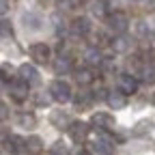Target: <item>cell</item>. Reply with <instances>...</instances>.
<instances>
[{
	"label": "cell",
	"mask_w": 155,
	"mask_h": 155,
	"mask_svg": "<svg viewBox=\"0 0 155 155\" xmlns=\"http://www.w3.org/2000/svg\"><path fill=\"white\" fill-rule=\"evenodd\" d=\"M50 95H52V99L58 101V104H67L71 99V86L69 82L65 80H54L50 84Z\"/></svg>",
	"instance_id": "obj_1"
},
{
	"label": "cell",
	"mask_w": 155,
	"mask_h": 155,
	"mask_svg": "<svg viewBox=\"0 0 155 155\" xmlns=\"http://www.w3.org/2000/svg\"><path fill=\"white\" fill-rule=\"evenodd\" d=\"M108 26H110V30H112V32L123 35V32L127 30V26H129V19H127V15H125V13L114 11V13L108 17Z\"/></svg>",
	"instance_id": "obj_2"
},
{
	"label": "cell",
	"mask_w": 155,
	"mask_h": 155,
	"mask_svg": "<svg viewBox=\"0 0 155 155\" xmlns=\"http://www.w3.org/2000/svg\"><path fill=\"white\" fill-rule=\"evenodd\" d=\"M9 95H11V99L17 101V104L26 101V99H28V82L19 78L17 82H13V84L9 86Z\"/></svg>",
	"instance_id": "obj_3"
},
{
	"label": "cell",
	"mask_w": 155,
	"mask_h": 155,
	"mask_svg": "<svg viewBox=\"0 0 155 155\" xmlns=\"http://www.w3.org/2000/svg\"><path fill=\"white\" fill-rule=\"evenodd\" d=\"M88 123H82V121H75V123H71V127H69V136H71V140L75 142V144H82L84 140H86V136H88Z\"/></svg>",
	"instance_id": "obj_4"
},
{
	"label": "cell",
	"mask_w": 155,
	"mask_h": 155,
	"mask_svg": "<svg viewBox=\"0 0 155 155\" xmlns=\"http://www.w3.org/2000/svg\"><path fill=\"white\" fill-rule=\"evenodd\" d=\"M91 123H93L95 127L104 129V131H110V129L116 127L114 116H110V114H106V112H95V114H93V119H91Z\"/></svg>",
	"instance_id": "obj_5"
},
{
	"label": "cell",
	"mask_w": 155,
	"mask_h": 155,
	"mask_svg": "<svg viewBox=\"0 0 155 155\" xmlns=\"http://www.w3.org/2000/svg\"><path fill=\"white\" fill-rule=\"evenodd\" d=\"M116 84H119V91H123L125 95H134L136 91H138V82H136V78L131 73H121L119 80H116Z\"/></svg>",
	"instance_id": "obj_6"
},
{
	"label": "cell",
	"mask_w": 155,
	"mask_h": 155,
	"mask_svg": "<svg viewBox=\"0 0 155 155\" xmlns=\"http://www.w3.org/2000/svg\"><path fill=\"white\" fill-rule=\"evenodd\" d=\"M30 58H32L35 63H39V65H45L48 58H50V48H48L45 43H35V45H30Z\"/></svg>",
	"instance_id": "obj_7"
},
{
	"label": "cell",
	"mask_w": 155,
	"mask_h": 155,
	"mask_svg": "<svg viewBox=\"0 0 155 155\" xmlns=\"http://www.w3.org/2000/svg\"><path fill=\"white\" fill-rule=\"evenodd\" d=\"M106 101H108V106L112 108V110H123L125 106H127V95L123 93V91H112L108 97H106Z\"/></svg>",
	"instance_id": "obj_8"
},
{
	"label": "cell",
	"mask_w": 155,
	"mask_h": 155,
	"mask_svg": "<svg viewBox=\"0 0 155 155\" xmlns=\"http://www.w3.org/2000/svg\"><path fill=\"white\" fill-rule=\"evenodd\" d=\"M93 149L99 153V155H112V151H114V142H112L110 138H106V136H101V138H97V140H95Z\"/></svg>",
	"instance_id": "obj_9"
},
{
	"label": "cell",
	"mask_w": 155,
	"mask_h": 155,
	"mask_svg": "<svg viewBox=\"0 0 155 155\" xmlns=\"http://www.w3.org/2000/svg\"><path fill=\"white\" fill-rule=\"evenodd\" d=\"M19 78H22V80H26L28 84H37V82H39L37 69H35L32 65H28V63H24L22 67H19Z\"/></svg>",
	"instance_id": "obj_10"
},
{
	"label": "cell",
	"mask_w": 155,
	"mask_h": 155,
	"mask_svg": "<svg viewBox=\"0 0 155 155\" xmlns=\"http://www.w3.org/2000/svg\"><path fill=\"white\" fill-rule=\"evenodd\" d=\"M50 123L56 127V129H63V127H67V125H71V121H69V116L63 112V110H54L52 114H50Z\"/></svg>",
	"instance_id": "obj_11"
},
{
	"label": "cell",
	"mask_w": 155,
	"mask_h": 155,
	"mask_svg": "<svg viewBox=\"0 0 155 155\" xmlns=\"http://www.w3.org/2000/svg\"><path fill=\"white\" fill-rule=\"evenodd\" d=\"M71 32L73 35H88L91 32V22H88V19L86 17H75L73 19V24H71Z\"/></svg>",
	"instance_id": "obj_12"
},
{
	"label": "cell",
	"mask_w": 155,
	"mask_h": 155,
	"mask_svg": "<svg viewBox=\"0 0 155 155\" xmlns=\"http://www.w3.org/2000/svg\"><path fill=\"white\" fill-rule=\"evenodd\" d=\"M138 73H140V80L142 82H147V84H153L155 82V67L153 65H142L138 69Z\"/></svg>",
	"instance_id": "obj_13"
},
{
	"label": "cell",
	"mask_w": 155,
	"mask_h": 155,
	"mask_svg": "<svg viewBox=\"0 0 155 155\" xmlns=\"http://www.w3.org/2000/svg\"><path fill=\"white\" fill-rule=\"evenodd\" d=\"M84 58H86V65H101V61H104V56H101V52L97 50V48H91V50H86V54H84Z\"/></svg>",
	"instance_id": "obj_14"
},
{
	"label": "cell",
	"mask_w": 155,
	"mask_h": 155,
	"mask_svg": "<svg viewBox=\"0 0 155 155\" xmlns=\"http://www.w3.org/2000/svg\"><path fill=\"white\" fill-rule=\"evenodd\" d=\"M17 125H19V127H24V129H32V127L37 125L35 114H28V112L19 114V116H17Z\"/></svg>",
	"instance_id": "obj_15"
},
{
	"label": "cell",
	"mask_w": 155,
	"mask_h": 155,
	"mask_svg": "<svg viewBox=\"0 0 155 155\" xmlns=\"http://www.w3.org/2000/svg\"><path fill=\"white\" fill-rule=\"evenodd\" d=\"M26 151H28V153H32V155L41 153V151H43V142H41V138H37V136L28 138V140H26Z\"/></svg>",
	"instance_id": "obj_16"
},
{
	"label": "cell",
	"mask_w": 155,
	"mask_h": 155,
	"mask_svg": "<svg viewBox=\"0 0 155 155\" xmlns=\"http://www.w3.org/2000/svg\"><path fill=\"white\" fill-rule=\"evenodd\" d=\"M112 48H114V52H119V54H125V52L131 48V39H127V37H119V39H114Z\"/></svg>",
	"instance_id": "obj_17"
},
{
	"label": "cell",
	"mask_w": 155,
	"mask_h": 155,
	"mask_svg": "<svg viewBox=\"0 0 155 155\" xmlns=\"http://www.w3.org/2000/svg\"><path fill=\"white\" fill-rule=\"evenodd\" d=\"M54 69H56V73H67L71 69V61L67 56H58L56 63H54Z\"/></svg>",
	"instance_id": "obj_18"
},
{
	"label": "cell",
	"mask_w": 155,
	"mask_h": 155,
	"mask_svg": "<svg viewBox=\"0 0 155 155\" xmlns=\"http://www.w3.org/2000/svg\"><path fill=\"white\" fill-rule=\"evenodd\" d=\"M24 22H26V28H30V30H39V28H41V17H37L35 13H26Z\"/></svg>",
	"instance_id": "obj_19"
},
{
	"label": "cell",
	"mask_w": 155,
	"mask_h": 155,
	"mask_svg": "<svg viewBox=\"0 0 155 155\" xmlns=\"http://www.w3.org/2000/svg\"><path fill=\"white\" fill-rule=\"evenodd\" d=\"M75 80H78V84L86 86V84H91V82L95 80V75H93V71H88V69H82V71H78Z\"/></svg>",
	"instance_id": "obj_20"
},
{
	"label": "cell",
	"mask_w": 155,
	"mask_h": 155,
	"mask_svg": "<svg viewBox=\"0 0 155 155\" xmlns=\"http://www.w3.org/2000/svg\"><path fill=\"white\" fill-rule=\"evenodd\" d=\"M91 13L97 15V17H104V15H106V2H101V0L91 2Z\"/></svg>",
	"instance_id": "obj_21"
},
{
	"label": "cell",
	"mask_w": 155,
	"mask_h": 155,
	"mask_svg": "<svg viewBox=\"0 0 155 155\" xmlns=\"http://www.w3.org/2000/svg\"><path fill=\"white\" fill-rule=\"evenodd\" d=\"M50 155H69V149L65 142H54V147L50 149Z\"/></svg>",
	"instance_id": "obj_22"
},
{
	"label": "cell",
	"mask_w": 155,
	"mask_h": 155,
	"mask_svg": "<svg viewBox=\"0 0 155 155\" xmlns=\"http://www.w3.org/2000/svg\"><path fill=\"white\" fill-rule=\"evenodd\" d=\"M91 99H93V97H91L88 93H80V95H78V99H75V104L80 106V108H84V106L91 104Z\"/></svg>",
	"instance_id": "obj_23"
},
{
	"label": "cell",
	"mask_w": 155,
	"mask_h": 155,
	"mask_svg": "<svg viewBox=\"0 0 155 155\" xmlns=\"http://www.w3.org/2000/svg\"><path fill=\"white\" fill-rule=\"evenodd\" d=\"M0 28H2V39H11V37H13V28L9 26V19H2Z\"/></svg>",
	"instance_id": "obj_24"
},
{
	"label": "cell",
	"mask_w": 155,
	"mask_h": 155,
	"mask_svg": "<svg viewBox=\"0 0 155 155\" xmlns=\"http://www.w3.org/2000/svg\"><path fill=\"white\" fill-rule=\"evenodd\" d=\"M136 30H138V35H140V37H149V35H151V30L147 28V24H144V22H138Z\"/></svg>",
	"instance_id": "obj_25"
},
{
	"label": "cell",
	"mask_w": 155,
	"mask_h": 155,
	"mask_svg": "<svg viewBox=\"0 0 155 155\" xmlns=\"http://www.w3.org/2000/svg\"><path fill=\"white\" fill-rule=\"evenodd\" d=\"M0 5H2V7H0V9H2V13H7V9H9V0H2Z\"/></svg>",
	"instance_id": "obj_26"
},
{
	"label": "cell",
	"mask_w": 155,
	"mask_h": 155,
	"mask_svg": "<svg viewBox=\"0 0 155 155\" xmlns=\"http://www.w3.org/2000/svg\"><path fill=\"white\" fill-rule=\"evenodd\" d=\"M0 110H2V112H0V116H2V121H5V119H7V106H2Z\"/></svg>",
	"instance_id": "obj_27"
},
{
	"label": "cell",
	"mask_w": 155,
	"mask_h": 155,
	"mask_svg": "<svg viewBox=\"0 0 155 155\" xmlns=\"http://www.w3.org/2000/svg\"><path fill=\"white\" fill-rule=\"evenodd\" d=\"M78 155H91V153H86V151H80V153H78Z\"/></svg>",
	"instance_id": "obj_28"
},
{
	"label": "cell",
	"mask_w": 155,
	"mask_h": 155,
	"mask_svg": "<svg viewBox=\"0 0 155 155\" xmlns=\"http://www.w3.org/2000/svg\"><path fill=\"white\" fill-rule=\"evenodd\" d=\"M153 104H155V93H153Z\"/></svg>",
	"instance_id": "obj_29"
},
{
	"label": "cell",
	"mask_w": 155,
	"mask_h": 155,
	"mask_svg": "<svg viewBox=\"0 0 155 155\" xmlns=\"http://www.w3.org/2000/svg\"><path fill=\"white\" fill-rule=\"evenodd\" d=\"M131 2H138V0H131Z\"/></svg>",
	"instance_id": "obj_30"
}]
</instances>
